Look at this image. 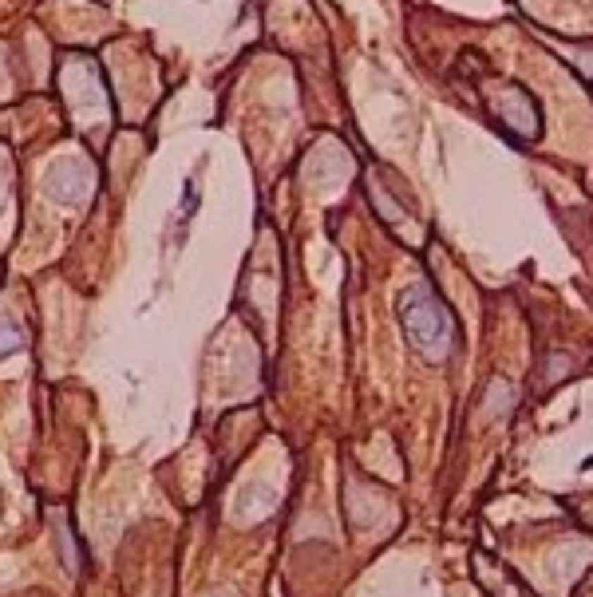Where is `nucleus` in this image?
<instances>
[{
	"instance_id": "f257e3e1",
	"label": "nucleus",
	"mask_w": 593,
	"mask_h": 597,
	"mask_svg": "<svg viewBox=\"0 0 593 597\" xmlns=\"http://www.w3.org/2000/svg\"><path fill=\"white\" fill-rule=\"evenodd\" d=\"M400 320H403V329H408V337H412V344L420 352L443 356V352L451 349L455 320H451V313L432 297L427 285H415L400 297Z\"/></svg>"
}]
</instances>
